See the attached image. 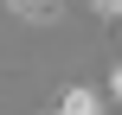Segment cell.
I'll return each mask as SVG.
<instances>
[{"label":"cell","mask_w":122,"mask_h":115,"mask_svg":"<svg viewBox=\"0 0 122 115\" xmlns=\"http://www.w3.org/2000/svg\"><path fill=\"white\" fill-rule=\"evenodd\" d=\"M45 115H58V109H45Z\"/></svg>","instance_id":"5b68a950"},{"label":"cell","mask_w":122,"mask_h":115,"mask_svg":"<svg viewBox=\"0 0 122 115\" xmlns=\"http://www.w3.org/2000/svg\"><path fill=\"white\" fill-rule=\"evenodd\" d=\"M6 13L26 19V26H51L58 19V0H6Z\"/></svg>","instance_id":"7a4b0ae2"},{"label":"cell","mask_w":122,"mask_h":115,"mask_svg":"<svg viewBox=\"0 0 122 115\" xmlns=\"http://www.w3.org/2000/svg\"><path fill=\"white\" fill-rule=\"evenodd\" d=\"M58 115H103V96H97L90 83H71V90L58 96Z\"/></svg>","instance_id":"6da1fadb"},{"label":"cell","mask_w":122,"mask_h":115,"mask_svg":"<svg viewBox=\"0 0 122 115\" xmlns=\"http://www.w3.org/2000/svg\"><path fill=\"white\" fill-rule=\"evenodd\" d=\"M109 96H116V102H122V64H116V70H109Z\"/></svg>","instance_id":"277c9868"},{"label":"cell","mask_w":122,"mask_h":115,"mask_svg":"<svg viewBox=\"0 0 122 115\" xmlns=\"http://www.w3.org/2000/svg\"><path fill=\"white\" fill-rule=\"evenodd\" d=\"M90 13L97 19H122V0H90Z\"/></svg>","instance_id":"3957f363"}]
</instances>
